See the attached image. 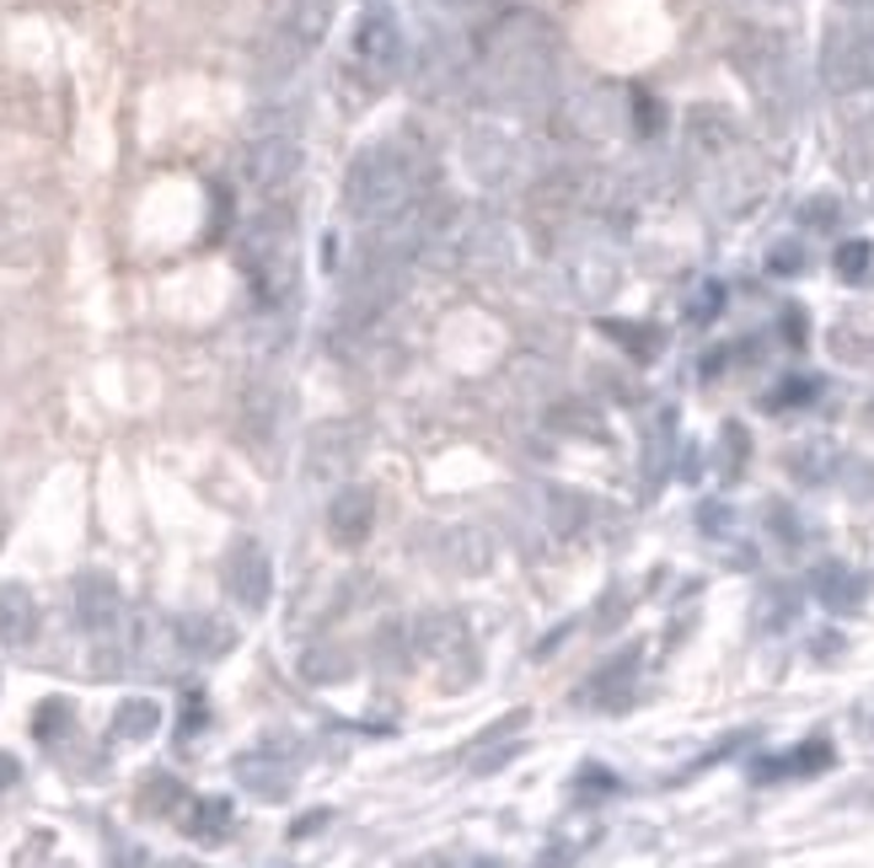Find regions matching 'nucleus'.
<instances>
[{
	"mask_svg": "<svg viewBox=\"0 0 874 868\" xmlns=\"http://www.w3.org/2000/svg\"><path fill=\"white\" fill-rule=\"evenodd\" d=\"M489 86L500 102L521 108V113H537L553 97V48H547L542 22H532V17L500 22V33L489 43Z\"/></svg>",
	"mask_w": 874,
	"mask_h": 868,
	"instance_id": "f257e3e1",
	"label": "nucleus"
},
{
	"mask_svg": "<svg viewBox=\"0 0 874 868\" xmlns=\"http://www.w3.org/2000/svg\"><path fill=\"white\" fill-rule=\"evenodd\" d=\"M343 205L360 226H386V220L408 215L418 205L414 156L397 145H375L365 156H354L349 177H343Z\"/></svg>",
	"mask_w": 874,
	"mask_h": 868,
	"instance_id": "f03ea898",
	"label": "nucleus"
},
{
	"mask_svg": "<svg viewBox=\"0 0 874 868\" xmlns=\"http://www.w3.org/2000/svg\"><path fill=\"white\" fill-rule=\"evenodd\" d=\"M242 263H248L252 285L263 300H280L295 285V231L291 215H263L242 242Z\"/></svg>",
	"mask_w": 874,
	"mask_h": 868,
	"instance_id": "7ed1b4c3",
	"label": "nucleus"
},
{
	"mask_svg": "<svg viewBox=\"0 0 874 868\" xmlns=\"http://www.w3.org/2000/svg\"><path fill=\"white\" fill-rule=\"evenodd\" d=\"M821 81L832 91H864L874 86V22L848 17L821 43Z\"/></svg>",
	"mask_w": 874,
	"mask_h": 868,
	"instance_id": "20e7f679",
	"label": "nucleus"
},
{
	"mask_svg": "<svg viewBox=\"0 0 874 868\" xmlns=\"http://www.w3.org/2000/svg\"><path fill=\"white\" fill-rule=\"evenodd\" d=\"M226 590L242 612H263L269 595H274V563L263 552V541L242 537L231 552H226Z\"/></svg>",
	"mask_w": 874,
	"mask_h": 868,
	"instance_id": "39448f33",
	"label": "nucleus"
},
{
	"mask_svg": "<svg viewBox=\"0 0 874 868\" xmlns=\"http://www.w3.org/2000/svg\"><path fill=\"white\" fill-rule=\"evenodd\" d=\"M295 172H301V140L291 129H274V134H258L248 151V177L263 188V194H280L291 188Z\"/></svg>",
	"mask_w": 874,
	"mask_h": 868,
	"instance_id": "423d86ee",
	"label": "nucleus"
},
{
	"mask_svg": "<svg viewBox=\"0 0 874 868\" xmlns=\"http://www.w3.org/2000/svg\"><path fill=\"white\" fill-rule=\"evenodd\" d=\"M564 129L585 140V145H601V140H612L618 129H623V97L612 91V86H596V91H585L575 97L569 108H564Z\"/></svg>",
	"mask_w": 874,
	"mask_h": 868,
	"instance_id": "0eeeda50",
	"label": "nucleus"
},
{
	"mask_svg": "<svg viewBox=\"0 0 874 868\" xmlns=\"http://www.w3.org/2000/svg\"><path fill=\"white\" fill-rule=\"evenodd\" d=\"M354 59L375 70V76H392L397 59H403V28L392 22V11H365L360 28H354Z\"/></svg>",
	"mask_w": 874,
	"mask_h": 868,
	"instance_id": "6e6552de",
	"label": "nucleus"
},
{
	"mask_svg": "<svg viewBox=\"0 0 874 868\" xmlns=\"http://www.w3.org/2000/svg\"><path fill=\"white\" fill-rule=\"evenodd\" d=\"M124 617V595H119V584L108 574H81L76 579V622H81L91 638H108L113 627Z\"/></svg>",
	"mask_w": 874,
	"mask_h": 868,
	"instance_id": "1a4fd4ad",
	"label": "nucleus"
},
{
	"mask_svg": "<svg viewBox=\"0 0 874 868\" xmlns=\"http://www.w3.org/2000/svg\"><path fill=\"white\" fill-rule=\"evenodd\" d=\"M564 279L575 285V295H580L585 306H601L612 289H618V257L601 248H590V242H580V248L564 257Z\"/></svg>",
	"mask_w": 874,
	"mask_h": 868,
	"instance_id": "9d476101",
	"label": "nucleus"
},
{
	"mask_svg": "<svg viewBox=\"0 0 874 868\" xmlns=\"http://www.w3.org/2000/svg\"><path fill=\"white\" fill-rule=\"evenodd\" d=\"M354 455H360V429H354V424H343V418L317 424V429H312V440H306V466H312L317 477L354 466Z\"/></svg>",
	"mask_w": 874,
	"mask_h": 868,
	"instance_id": "9b49d317",
	"label": "nucleus"
},
{
	"mask_svg": "<svg viewBox=\"0 0 874 868\" xmlns=\"http://www.w3.org/2000/svg\"><path fill=\"white\" fill-rule=\"evenodd\" d=\"M633 675H638V649H623V655H612V660L585 681L580 703L601 707V713H618V707H627V697H633Z\"/></svg>",
	"mask_w": 874,
	"mask_h": 868,
	"instance_id": "f8f14e48",
	"label": "nucleus"
},
{
	"mask_svg": "<svg viewBox=\"0 0 874 868\" xmlns=\"http://www.w3.org/2000/svg\"><path fill=\"white\" fill-rule=\"evenodd\" d=\"M371 526H375L371 488H343V494H334V504H328V537H334L338 547H360V541L371 537Z\"/></svg>",
	"mask_w": 874,
	"mask_h": 868,
	"instance_id": "ddd939ff",
	"label": "nucleus"
},
{
	"mask_svg": "<svg viewBox=\"0 0 874 868\" xmlns=\"http://www.w3.org/2000/svg\"><path fill=\"white\" fill-rule=\"evenodd\" d=\"M414 644L418 655H435L457 670V655H472V638H467V622L457 612H429L414 622Z\"/></svg>",
	"mask_w": 874,
	"mask_h": 868,
	"instance_id": "4468645a",
	"label": "nucleus"
},
{
	"mask_svg": "<svg viewBox=\"0 0 874 868\" xmlns=\"http://www.w3.org/2000/svg\"><path fill=\"white\" fill-rule=\"evenodd\" d=\"M494 563V541L483 537L478 526H451L446 537H440V569L446 574H483Z\"/></svg>",
	"mask_w": 874,
	"mask_h": 868,
	"instance_id": "2eb2a0df",
	"label": "nucleus"
},
{
	"mask_svg": "<svg viewBox=\"0 0 874 868\" xmlns=\"http://www.w3.org/2000/svg\"><path fill=\"white\" fill-rule=\"evenodd\" d=\"M237 644V633L209 612H194V617H177V649L194 655V660H220L226 649Z\"/></svg>",
	"mask_w": 874,
	"mask_h": 868,
	"instance_id": "dca6fc26",
	"label": "nucleus"
},
{
	"mask_svg": "<svg viewBox=\"0 0 874 868\" xmlns=\"http://www.w3.org/2000/svg\"><path fill=\"white\" fill-rule=\"evenodd\" d=\"M39 638V601L22 584H0V644L22 649Z\"/></svg>",
	"mask_w": 874,
	"mask_h": 868,
	"instance_id": "f3484780",
	"label": "nucleus"
},
{
	"mask_svg": "<svg viewBox=\"0 0 874 868\" xmlns=\"http://www.w3.org/2000/svg\"><path fill=\"white\" fill-rule=\"evenodd\" d=\"M237 783L252 788L258 799H291L295 778H291V767H285V761H274V756L252 750V756H242V761H237Z\"/></svg>",
	"mask_w": 874,
	"mask_h": 868,
	"instance_id": "a211bd4d",
	"label": "nucleus"
},
{
	"mask_svg": "<svg viewBox=\"0 0 874 868\" xmlns=\"http://www.w3.org/2000/svg\"><path fill=\"white\" fill-rule=\"evenodd\" d=\"M183 831H188L194 842H205V847L226 842V836H231V799H220V793L194 799V804H188V821H183Z\"/></svg>",
	"mask_w": 874,
	"mask_h": 868,
	"instance_id": "6ab92c4d",
	"label": "nucleus"
},
{
	"mask_svg": "<svg viewBox=\"0 0 874 868\" xmlns=\"http://www.w3.org/2000/svg\"><path fill=\"white\" fill-rule=\"evenodd\" d=\"M789 477L794 483H805V488H821V483H832L837 477V451L827 440H805V446H794L789 451Z\"/></svg>",
	"mask_w": 874,
	"mask_h": 868,
	"instance_id": "aec40b11",
	"label": "nucleus"
},
{
	"mask_svg": "<svg viewBox=\"0 0 874 868\" xmlns=\"http://www.w3.org/2000/svg\"><path fill=\"white\" fill-rule=\"evenodd\" d=\"M816 595H821V606H832V612H853V606L864 601V579L853 574V569H842V563H821V569H816Z\"/></svg>",
	"mask_w": 874,
	"mask_h": 868,
	"instance_id": "412c9836",
	"label": "nucleus"
},
{
	"mask_svg": "<svg viewBox=\"0 0 874 868\" xmlns=\"http://www.w3.org/2000/svg\"><path fill=\"white\" fill-rule=\"evenodd\" d=\"M687 140H692L703 156H719V151L735 145V124H730V113H719V108H692V113H687Z\"/></svg>",
	"mask_w": 874,
	"mask_h": 868,
	"instance_id": "4be33fe9",
	"label": "nucleus"
},
{
	"mask_svg": "<svg viewBox=\"0 0 874 868\" xmlns=\"http://www.w3.org/2000/svg\"><path fill=\"white\" fill-rule=\"evenodd\" d=\"M547 531L553 537H580L585 520H590V504H585L575 488H547Z\"/></svg>",
	"mask_w": 874,
	"mask_h": 868,
	"instance_id": "5701e85b",
	"label": "nucleus"
},
{
	"mask_svg": "<svg viewBox=\"0 0 874 868\" xmlns=\"http://www.w3.org/2000/svg\"><path fill=\"white\" fill-rule=\"evenodd\" d=\"M821 767H832V745L810 740V745H799V750H789L784 761H762L756 778H810V772H821Z\"/></svg>",
	"mask_w": 874,
	"mask_h": 868,
	"instance_id": "b1692460",
	"label": "nucleus"
},
{
	"mask_svg": "<svg viewBox=\"0 0 874 868\" xmlns=\"http://www.w3.org/2000/svg\"><path fill=\"white\" fill-rule=\"evenodd\" d=\"M280 397L274 392H263V386H252L248 403H242V435H248L258 451H269V440H274V424H280Z\"/></svg>",
	"mask_w": 874,
	"mask_h": 868,
	"instance_id": "393cba45",
	"label": "nucleus"
},
{
	"mask_svg": "<svg viewBox=\"0 0 874 868\" xmlns=\"http://www.w3.org/2000/svg\"><path fill=\"white\" fill-rule=\"evenodd\" d=\"M156 729H162V707L151 697H129L113 713V740H151Z\"/></svg>",
	"mask_w": 874,
	"mask_h": 868,
	"instance_id": "a878e982",
	"label": "nucleus"
},
{
	"mask_svg": "<svg viewBox=\"0 0 874 868\" xmlns=\"http://www.w3.org/2000/svg\"><path fill=\"white\" fill-rule=\"evenodd\" d=\"M349 670H354V660H349V649H338V644H317V649H306V660H301V675L317 681V686L343 681Z\"/></svg>",
	"mask_w": 874,
	"mask_h": 868,
	"instance_id": "bb28decb",
	"label": "nucleus"
},
{
	"mask_svg": "<svg viewBox=\"0 0 874 868\" xmlns=\"http://www.w3.org/2000/svg\"><path fill=\"white\" fill-rule=\"evenodd\" d=\"M719 472H724V477H741V472H746V451H751V440H746V429H741V424H724V429H719Z\"/></svg>",
	"mask_w": 874,
	"mask_h": 868,
	"instance_id": "cd10ccee",
	"label": "nucleus"
},
{
	"mask_svg": "<svg viewBox=\"0 0 874 868\" xmlns=\"http://www.w3.org/2000/svg\"><path fill=\"white\" fill-rule=\"evenodd\" d=\"M177 799H183V783L167 778V772H162V778H145V788H140V810H145V815H172Z\"/></svg>",
	"mask_w": 874,
	"mask_h": 868,
	"instance_id": "c85d7f7f",
	"label": "nucleus"
},
{
	"mask_svg": "<svg viewBox=\"0 0 874 868\" xmlns=\"http://www.w3.org/2000/svg\"><path fill=\"white\" fill-rule=\"evenodd\" d=\"M553 429H569V435H601V418L596 408H580V403H558L553 414H547Z\"/></svg>",
	"mask_w": 874,
	"mask_h": 868,
	"instance_id": "c756f323",
	"label": "nucleus"
},
{
	"mask_svg": "<svg viewBox=\"0 0 874 868\" xmlns=\"http://www.w3.org/2000/svg\"><path fill=\"white\" fill-rule=\"evenodd\" d=\"M870 263H874L870 242H842V248H837V274H842L848 285H859V279L870 274Z\"/></svg>",
	"mask_w": 874,
	"mask_h": 868,
	"instance_id": "7c9ffc66",
	"label": "nucleus"
},
{
	"mask_svg": "<svg viewBox=\"0 0 874 868\" xmlns=\"http://www.w3.org/2000/svg\"><path fill=\"white\" fill-rule=\"evenodd\" d=\"M70 729V703L65 697H48V703L39 707V718H33V735L39 740H54V735H65Z\"/></svg>",
	"mask_w": 874,
	"mask_h": 868,
	"instance_id": "2f4dec72",
	"label": "nucleus"
},
{
	"mask_svg": "<svg viewBox=\"0 0 874 868\" xmlns=\"http://www.w3.org/2000/svg\"><path fill=\"white\" fill-rule=\"evenodd\" d=\"M607 332H612V338H618L623 349H633L638 360H649V354L660 349V338H655V332H633L627 322H607Z\"/></svg>",
	"mask_w": 874,
	"mask_h": 868,
	"instance_id": "473e14b6",
	"label": "nucleus"
},
{
	"mask_svg": "<svg viewBox=\"0 0 874 868\" xmlns=\"http://www.w3.org/2000/svg\"><path fill=\"white\" fill-rule=\"evenodd\" d=\"M767 531H778V537H784V547H799V537H805L789 504H767Z\"/></svg>",
	"mask_w": 874,
	"mask_h": 868,
	"instance_id": "72a5a7b5",
	"label": "nucleus"
},
{
	"mask_svg": "<svg viewBox=\"0 0 874 868\" xmlns=\"http://www.w3.org/2000/svg\"><path fill=\"white\" fill-rule=\"evenodd\" d=\"M719 306H724V289H719V285H703L687 317H692V322H713V317H719Z\"/></svg>",
	"mask_w": 874,
	"mask_h": 868,
	"instance_id": "f704fd0d",
	"label": "nucleus"
},
{
	"mask_svg": "<svg viewBox=\"0 0 874 868\" xmlns=\"http://www.w3.org/2000/svg\"><path fill=\"white\" fill-rule=\"evenodd\" d=\"M832 349L842 354V360H870V354H874V343L853 338V328H837V332H832Z\"/></svg>",
	"mask_w": 874,
	"mask_h": 868,
	"instance_id": "c9c22d12",
	"label": "nucleus"
},
{
	"mask_svg": "<svg viewBox=\"0 0 874 868\" xmlns=\"http://www.w3.org/2000/svg\"><path fill=\"white\" fill-rule=\"evenodd\" d=\"M805 397H816V381H789L784 392L767 397V408H789V403H805Z\"/></svg>",
	"mask_w": 874,
	"mask_h": 868,
	"instance_id": "e433bc0d",
	"label": "nucleus"
},
{
	"mask_svg": "<svg viewBox=\"0 0 874 868\" xmlns=\"http://www.w3.org/2000/svg\"><path fill=\"white\" fill-rule=\"evenodd\" d=\"M623 606H627V595H623V590H612V595H607V606H601V612H596V627H601V633H607V627H612V622L623 617Z\"/></svg>",
	"mask_w": 874,
	"mask_h": 868,
	"instance_id": "4c0bfd02",
	"label": "nucleus"
},
{
	"mask_svg": "<svg viewBox=\"0 0 874 868\" xmlns=\"http://www.w3.org/2000/svg\"><path fill=\"white\" fill-rule=\"evenodd\" d=\"M323 826H328V810H312V815H301L291 826V836L301 842V836H312V831H323Z\"/></svg>",
	"mask_w": 874,
	"mask_h": 868,
	"instance_id": "58836bf2",
	"label": "nucleus"
},
{
	"mask_svg": "<svg viewBox=\"0 0 874 868\" xmlns=\"http://www.w3.org/2000/svg\"><path fill=\"white\" fill-rule=\"evenodd\" d=\"M633 108H638V129H644V134H655V129H660V108H655L649 97H638Z\"/></svg>",
	"mask_w": 874,
	"mask_h": 868,
	"instance_id": "ea45409f",
	"label": "nucleus"
},
{
	"mask_svg": "<svg viewBox=\"0 0 874 868\" xmlns=\"http://www.w3.org/2000/svg\"><path fill=\"white\" fill-rule=\"evenodd\" d=\"M17 778H22V761L0 750V793H6V788H17Z\"/></svg>",
	"mask_w": 874,
	"mask_h": 868,
	"instance_id": "a19ab883",
	"label": "nucleus"
},
{
	"mask_svg": "<svg viewBox=\"0 0 874 868\" xmlns=\"http://www.w3.org/2000/svg\"><path fill=\"white\" fill-rule=\"evenodd\" d=\"M799 263H805V252H799V248H778V252H773V268H778V274H794Z\"/></svg>",
	"mask_w": 874,
	"mask_h": 868,
	"instance_id": "79ce46f5",
	"label": "nucleus"
},
{
	"mask_svg": "<svg viewBox=\"0 0 874 868\" xmlns=\"http://www.w3.org/2000/svg\"><path fill=\"white\" fill-rule=\"evenodd\" d=\"M199 724H205V697H188V707H183V729L194 735Z\"/></svg>",
	"mask_w": 874,
	"mask_h": 868,
	"instance_id": "37998d69",
	"label": "nucleus"
},
{
	"mask_svg": "<svg viewBox=\"0 0 874 868\" xmlns=\"http://www.w3.org/2000/svg\"><path fill=\"white\" fill-rule=\"evenodd\" d=\"M403 868H451V858L446 853H418L414 864H403Z\"/></svg>",
	"mask_w": 874,
	"mask_h": 868,
	"instance_id": "c03bdc74",
	"label": "nucleus"
},
{
	"mask_svg": "<svg viewBox=\"0 0 874 868\" xmlns=\"http://www.w3.org/2000/svg\"><path fill=\"white\" fill-rule=\"evenodd\" d=\"M784 322H789V343H805V311H784Z\"/></svg>",
	"mask_w": 874,
	"mask_h": 868,
	"instance_id": "a18cd8bd",
	"label": "nucleus"
},
{
	"mask_svg": "<svg viewBox=\"0 0 874 868\" xmlns=\"http://www.w3.org/2000/svg\"><path fill=\"white\" fill-rule=\"evenodd\" d=\"M832 215H837L832 205H810V209H805V220H810V226H832Z\"/></svg>",
	"mask_w": 874,
	"mask_h": 868,
	"instance_id": "49530a36",
	"label": "nucleus"
},
{
	"mask_svg": "<svg viewBox=\"0 0 874 868\" xmlns=\"http://www.w3.org/2000/svg\"><path fill=\"white\" fill-rule=\"evenodd\" d=\"M575 864V853H564V847H553V853H547V864H537V868H569Z\"/></svg>",
	"mask_w": 874,
	"mask_h": 868,
	"instance_id": "de8ad7c7",
	"label": "nucleus"
},
{
	"mask_svg": "<svg viewBox=\"0 0 874 868\" xmlns=\"http://www.w3.org/2000/svg\"><path fill=\"white\" fill-rule=\"evenodd\" d=\"M864 424H870V429H874V403H870V414H864Z\"/></svg>",
	"mask_w": 874,
	"mask_h": 868,
	"instance_id": "09e8293b",
	"label": "nucleus"
}]
</instances>
